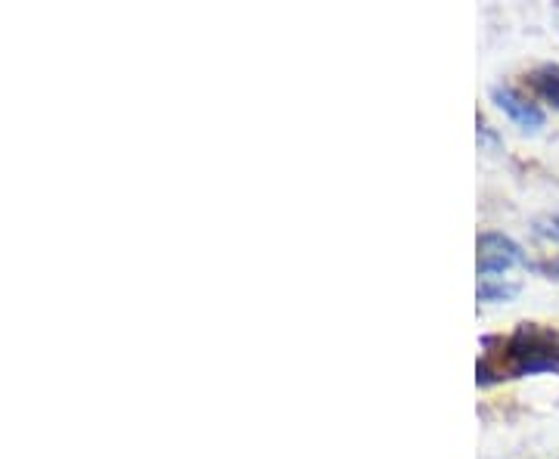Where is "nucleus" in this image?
I'll list each match as a JSON object with an SVG mask.
<instances>
[{"label": "nucleus", "mask_w": 559, "mask_h": 459, "mask_svg": "<svg viewBox=\"0 0 559 459\" xmlns=\"http://www.w3.org/2000/svg\"><path fill=\"white\" fill-rule=\"evenodd\" d=\"M476 382L481 388L507 379L559 373V329L540 323H520L510 336H488L481 341Z\"/></svg>", "instance_id": "obj_1"}, {"label": "nucleus", "mask_w": 559, "mask_h": 459, "mask_svg": "<svg viewBox=\"0 0 559 459\" xmlns=\"http://www.w3.org/2000/svg\"><path fill=\"white\" fill-rule=\"evenodd\" d=\"M476 270H479L481 280H500L507 270L525 264V255H522L520 242H513L507 233H498V230H485L476 240Z\"/></svg>", "instance_id": "obj_2"}, {"label": "nucleus", "mask_w": 559, "mask_h": 459, "mask_svg": "<svg viewBox=\"0 0 559 459\" xmlns=\"http://www.w3.org/2000/svg\"><path fill=\"white\" fill-rule=\"evenodd\" d=\"M491 100L525 134H538L540 128H544V121H547V116H544V109H540L538 102L532 100V97H525V94H520L516 87H503V84L491 87Z\"/></svg>", "instance_id": "obj_3"}, {"label": "nucleus", "mask_w": 559, "mask_h": 459, "mask_svg": "<svg viewBox=\"0 0 559 459\" xmlns=\"http://www.w3.org/2000/svg\"><path fill=\"white\" fill-rule=\"evenodd\" d=\"M528 87L535 90V97L547 106H554L559 112V65L557 62H544L538 69L528 72Z\"/></svg>", "instance_id": "obj_4"}, {"label": "nucleus", "mask_w": 559, "mask_h": 459, "mask_svg": "<svg viewBox=\"0 0 559 459\" xmlns=\"http://www.w3.org/2000/svg\"><path fill=\"white\" fill-rule=\"evenodd\" d=\"M520 295V282H503V280H481L479 282V292H476V299L485 301V304H507V301H513Z\"/></svg>", "instance_id": "obj_5"}, {"label": "nucleus", "mask_w": 559, "mask_h": 459, "mask_svg": "<svg viewBox=\"0 0 559 459\" xmlns=\"http://www.w3.org/2000/svg\"><path fill=\"white\" fill-rule=\"evenodd\" d=\"M535 233L544 237V240L559 242V212H554V215H544V218L535 220Z\"/></svg>", "instance_id": "obj_6"}, {"label": "nucleus", "mask_w": 559, "mask_h": 459, "mask_svg": "<svg viewBox=\"0 0 559 459\" xmlns=\"http://www.w3.org/2000/svg\"><path fill=\"white\" fill-rule=\"evenodd\" d=\"M535 274H540L544 280L559 282V255H554V258L538 261V264H535Z\"/></svg>", "instance_id": "obj_7"}]
</instances>
